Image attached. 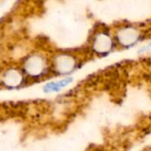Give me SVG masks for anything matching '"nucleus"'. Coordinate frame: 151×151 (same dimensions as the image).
<instances>
[{"label": "nucleus", "mask_w": 151, "mask_h": 151, "mask_svg": "<svg viewBox=\"0 0 151 151\" xmlns=\"http://www.w3.org/2000/svg\"><path fill=\"white\" fill-rule=\"evenodd\" d=\"M62 87L60 85V82L58 81V82H50L47 84L43 89L45 92H51V91H58Z\"/></svg>", "instance_id": "nucleus-1"}]
</instances>
